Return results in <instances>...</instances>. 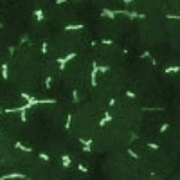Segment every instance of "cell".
<instances>
[{"label":"cell","mask_w":180,"mask_h":180,"mask_svg":"<svg viewBox=\"0 0 180 180\" xmlns=\"http://www.w3.org/2000/svg\"><path fill=\"white\" fill-rule=\"evenodd\" d=\"M101 15H103V16H106V18H110V20H113L115 16H117V11H112V9H103Z\"/></svg>","instance_id":"1"},{"label":"cell","mask_w":180,"mask_h":180,"mask_svg":"<svg viewBox=\"0 0 180 180\" xmlns=\"http://www.w3.org/2000/svg\"><path fill=\"white\" fill-rule=\"evenodd\" d=\"M180 70V67L178 65H175V67H167V69H164V72L166 74H173V72H178Z\"/></svg>","instance_id":"2"},{"label":"cell","mask_w":180,"mask_h":180,"mask_svg":"<svg viewBox=\"0 0 180 180\" xmlns=\"http://www.w3.org/2000/svg\"><path fill=\"white\" fill-rule=\"evenodd\" d=\"M112 121V115L110 113H104V117H103V121H101V126H104V124H108Z\"/></svg>","instance_id":"3"},{"label":"cell","mask_w":180,"mask_h":180,"mask_svg":"<svg viewBox=\"0 0 180 180\" xmlns=\"http://www.w3.org/2000/svg\"><path fill=\"white\" fill-rule=\"evenodd\" d=\"M148 150H155V151H157V150H160V146H158V144H151V142H150V144H148Z\"/></svg>","instance_id":"4"},{"label":"cell","mask_w":180,"mask_h":180,"mask_svg":"<svg viewBox=\"0 0 180 180\" xmlns=\"http://www.w3.org/2000/svg\"><path fill=\"white\" fill-rule=\"evenodd\" d=\"M167 128H169V124H167V123H166V124H164V126H162V128H160V132H167Z\"/></svg>","instance_id":"5"},{"label":"cell","mask_w":180,"mask_h":180,"mask_svg":"<svg viewBox=\"0 0 180 180\" xmlns=\"http://www.w3.org/2000/svg\"><path fill=\"white\" fill-rule=\"evenodd\" d=\"M123 2H133V0H123Z\"/></svg>","instance_id":"6"}]
</instances>
